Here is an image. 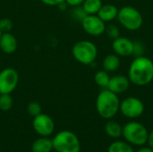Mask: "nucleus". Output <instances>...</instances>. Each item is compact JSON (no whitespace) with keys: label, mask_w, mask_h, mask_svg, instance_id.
I'll return each instance as SVG.
<instances>
[{"label":"nucleus","mask_w":153,"mask_h":152,"mask_svg":"<svg viewBox=\"0 0 153 152\" xmlns=\"http://www.w3.org/2000/svg\"><path fill=\"white\" fill-rule=\"evenodd\" d=\"M127 77L137 87H144L153 81V61L145 56H137L131 62Z\"/></svg>","instance_id":"obj_1"},{"label":"nucleus","mask_w":153,"mask_h":152,"mask_svg":"<svg viewBox=\"0 0 153 152\" xmlns=\"http://www.w3.org/2000/svg\"><path fill=\"white\" fill-rule=\"evenodd\" d=\"M120 99L117 94L108 89L101 90L96 99V110L99 116L104 119L109 120L119 112Z\"/></svg>","instance_id":"obj_2"},{"label":"nucleus","mask_w":153,"mask_h":152,"mask_svg":"<svg viewBox=\"0 0 153 152\" xmlns=\"http://www.w3.org/2000/svg\"><path fill=\"white\" fill-rule=\"evenodd\" d=\"M149 131L141 123L137 121H131L123 126L122 136L126 142L133 146L143 147L147 144Z\"/></svg>","instance_id":"obj_3"},{"label":"nucleus","mask_w":153,"mask_h":152,"mask_svg":"<svg viewBox=\"0 0 153 152\" xmlns=\"http://www.w3.org/2000/svg\"><path fill=\"white\" fill-rule=\"evenodd\" d=\"M117 19L122 27L130 31H136L140 30L143 24L142 13L137 8L131 5L121 7L118 10Z\"/></svg>","instance_id":"obj_4"},{"label":"nucleus","mask_w":153,"mask_h":152,"mask_svg":"<svg viewBox=\"0 0 153 152\" xmlns=\"http://www.w3.org/2000/svg\"><path fill=\"white\" fill-rule=\"evenodd\" d=\"M72 55L80 64L90 65L95 62L98 56V47L92 41L80 40L73 46Z\"/></svg>","instance_id":"obj_5"},{"label":"nucleus","mask_w":153,"mask_h":152,"mask_svg":"<svg viewBox=\"0 0 153 152\" xmlns=\"http://www.w3.org/2000/svg\"><path fill=\"white\" fill-rule=\"evenodd\" d=\"M53 149L56 152H80L81 142L77 135L68 130L61 131L54 137Z\"/></svg>","instance_id":"obj_6"},{"label":"nucleus","mask_w":153,"mask_h":152,"mask_svg":"<svg viewBox=\"0 0 153 152\" xmlns=\"http://www.w3.org/2000/svg\"><path fill=\"white\" fill-rule=\"evenodd\" d=\"M143 102L136 97H127L120 101L119 112L129 119H136L144 113Z\"/></svg>","instance_id":"obj_7"},{"label":"nucleus","mask_w":153,"mask_h":152,"mask_svg":"<svg viewBox=\"0 0 153 152\" xmlns=\"http://www.w3.org/2000/svg\"><path fill=\"white\" fill-rule=\"evenodd\" d=\"M19 82V73L12 67L0 71V94H11Z\"/></svg>","instance_id":"obj_8"},{"label":"nucleus","mask_w":153,"mask_h":152,"mask_svg":"<svg viewBox=\"0 0 153 152\" xmlns=\"http://www.w3.org/2000/svg\"><path fill=\"white\" fill-rule=\"evenodd\" d=\"M81 23L83 30L91 36L99 37L105 33L106 22H104L97 14L87 15Z\"/></svg>","instance_id":"obj_9"},{"label":"nucleus","mask_w":153,"mask_h":152,"mask_svg":"<svg viewBox=\"0 0 153 152\" xmlns=\"http://www.w3.org/2000/svg\"><path fill=\"white\" fill-rule=\"evenodd\" d=\"M32 126L34 131L42 137L51 135L55 130V123L53 119L47 114L43 113L33 117Z\"/></svg>","instance_id":"obj_10"},{"label":"nucleus","mask_w":153,"mask_h":152,"mask_svg":"<svg viewBox=\"0 0 153 152\" xmlns=\"http://www.w3.org/2000/svg\"><path fill=\"white\" fill-rule=\"evenodd\" d=\"M112 49L120 57H128L134 53V41L126 37L119 36L113 39Z\"/></svg>","instance_id":"obj_11"},{"label":"nucleus","mask_w":153,"mask_h":152,"mask_svg":"<svg viewBox=\"0 0 153 152\" xmlns=\"http://www.w3.org/2000/svg\"><path fill=\"white\" fill-rule=\"evenodd\" d=\"M130 84L131 82L127 76L117 74V75H114L110 77L107 89L118 95V94H122L126 92L129 89Z\"/></svg>","instance_id":"obj_12"},{"label":"nucleus","mask_w":153,"mask_h":152,"mask_svg":"<svg viewBox=\"0 0 153 152\" xmlns=\"http://www.w3.org/2000/svg\"><path fill=\"white\" fill-rule=\"evenodd\" d=\"M17 39L11 32L2 33L0 38V49L7 55L14 53L17 49Z\"/></svg>","instance_id":"obj_13"},{"label":"nucleus","mask_w":153,"mask_h":152,"mask_svg":"<svg viewBox=\"0 0 153 152\" xmlns=\"http://www.w3.org/2000/svg\"><path fill=\"white\" fill-rule=\"evenodd\" d=\"M118 8L115 4H103L100 9L97 15L104 22H111L115 19H117L118 14Z\"/></svg>","instance_id":"obj_14"},{"label":"nucleus","mask_w":153,"mask_h":152,"mask_svg":"<svg viewBox=\"0 0 153 152\" xmlns=\"http://www.w3.org/2000/svg\"><path fill=\"white\" fill-rule=\"evenodd\" d=\"M121 65V59L117 54H108L102 61V69L108 73L116 72Z\"/></svg>","instance_id":"obj_15"},{"label":"nucleus","mask_w":153,"mask_h":152,"mask_svg":"<svg viewBox=\"0 0 153 152\" xmlns=\"http://www.w3.org/2000/svg\"><path fill=\"white\" fill-rule=\"evenodd\" d=\"M106 134L112 139H119L123 133V126L117 121L109 119L105 125Z\"/></svg>","instance_id":"obj_16"},{"label":"nucleus","mask_w":153,"mask_h":152,"mask_svg":"<svg viewBox=\"0 0 153 152\" xmlns=\"http://www.w3.org/2000/svg\"><path fill=\"white\" fill-rule=\"evenodd\" d=\"M32 152H51L53 149L52 140L47 137H40L33 142L31 146Z\"/></svg>","instance_id":"obj_17"},{"label":"nucleus","mask_w":153,"mask_h":152,"mask_svg":"<svg viewBox=\"0 0 153 152\" xmlns=\"http://www.w3.org/2000/svg\"><path fill=\"white\" fill-rule=\"evenodd\" d=\"M102 5V0H84V2L82 4V7L85 11V13L88 15H90L97 14Z\"/></svg>","instance_id":"obj_18"},{"label":"nucleus","mask_w":153,"mask_h":152,"mask_svg":"<svg viewBox=\"0 0 153 152\" xmlns=\"http://www.w3.org/2000/svg\"><path fill=\"white\" fill-rule=\"evenodd\" d=\"M108 152H135L133 145L127 142L115 141L108 148Z\"/></svg>","instance_id":"obj_19"},{"label":"nucleus","mask_w":153,"mask_h":152,"mask_svg":"<svg viewBox=\"0 0 153 152\" xmlns=\"http://www.w3.org/2000/svg\"><path fill=\"white\" fill-rule=\"evenodd\" d=\"M110 80V76H109V73L106 72L105 70H100L98 71L95 75H94V82L95 83L103 89H107L108 82Z\"/></svg>","instance_id":"obj_20"},{"label":"nucleus","mask_w":153,"mask_h":152,"mask_svg":"<svg viewBox=\"0 0 153 152\" xmlns=\"http://www.w3.org/2000/svg\"><path fill=\"white\" fill-rule=\"evenodd\" d=\"M13 99L11 94H0V110L8 111L13 108Z\"/></svg>","instance_id":"obj_21"},{"label":"nucleus","mask_w":153,"mask_h":152,"mask_svg":"<svg viewBox=\"0 0 153 152\" xmlns=\"http://www.w3.org/2000/svg\"><path fill=\"white\" fill-rule=\"evenodd\" d=\"M27 111L31 116L35 117V116H39V115H40L42 113V108H41V105L39 102L31 101L27 106Z\"/></svg>","instance_id":"obj_22"},{"label":"nucleus","mask_w":153,"mask_h":152,"mask_svg":"<svg viewBox=\"0 0 153 152\" xmlns=\"http://www.w3.org/2000/svg\"><path fill=\"white\" fill-rule=\"evenodd\" d=\"M105 33L109 39H115L120 36V30L118 26H117L116 24H108L106 26Z\"/></svg>","instance_id":"obj_23"},{"label":"nucleus","mask_w":153,"mask_h":152,"mask_svg":"<svg viewBox=\"0 0 153 152\" xmlns=\"http://www.w3.org/2000/svg\"><path fill=\"white\" fill-rule=\"evenodd\" d=\"M73 10L71 12V15L72 17L76 20V21H80L82 22L88 14L85 13V11L82 9V5L81 6H76V7H72Z\"/></svg>","instance_id":"obj_24"},{"label":"nucleus","mask_w":153,"mask_h":152,"mask_svg":"<svg viewBox=\"0 0 153 152\" xmlns=\"http://www.w3.org/2000/svg\"><path fill=\"white\" fill-rule=\"evenodd\" d=\"M13 27V23L12 20H10L9 18L0 19V30L2 33L11 32Z\"/></svg>","instance_id":"obj_25"},{"label":"nucleus","mask_w":153,"mask_h":152,"mask_svg":"<svg viewBox=\"0 0 153 152\" xmlns=\"http://www.w3.org/2000/svg\"><path fill=\"white\" fill-rule=\"evenodd\" d=\"M144 52H145V46L142 41H134V53L133 56H134L135 57L137 56H144Z\"/></svg>","instance_id":"obj_26"},{"label":"nucleus","mask_w":153,"mask_h":152,"mask_svg":"<svg viewBox=\"0 0 153 152\" xmlns=\"http://www.w3.org/2000/svg\"><path fill=\"white\" fill-rule=\"evenodd\" d=\"M44 4L49 5V6H58L62 3L65 2V0H40Z\"/></svg>","instance_id":"obj_27"},{"label":"nucleus","mask_w":153,"mask_h":152,"mask_svg":"<svg viewBox=\"0 0 153 152\" xmlns=\"http://www.w3.org/2000/svg\"><path fill=\"white\" fill-rule=\"evenodd\" d=\"M66 4L71 7H76V6H81L84 0H65Z\"/></svg>","instance_id":"obj_28"},{"label":"nucleus","mask_w":153,"mask_h":152,"mask_svg":"<svg viewBox=\"0 0 153 152\" xmlns=\"http://www.w3.org/2000/svg\"><path fill=\"white\" fill-rule=\"evenodd\" d=\"M147 144H148V147H150L151 149L153 150V130L149 132L148 139H147Z\"/></svg>","instance_id":"obj_29"},{"label":"nucleus","mask_w":153,"mask_h":152,"mask_svg":"<svg viewBox=\"0 0 153 152\" xmlns=\"http://www.w3.org/2000/svg\"><path fill=\"white\" fill-rule=\"evenodd\" d=\"M136 152H153V150L150 147H142Z\"/></svg>","instance_id":"obj_30"},{"label":"nucleus","mask_w":153,"mask_h":152,"mask_svg":"<svg viewBox=\"0 0 153 152\" xmlns=\"http://www.w3.org/2000/svg\"><path fill=\"white\" fill-rule=\"evenodd\" d=\"M1 35H2V32H1V30H0V38H1Z\"/></svg>","instance_id":"obj_31"}]
</instances>
